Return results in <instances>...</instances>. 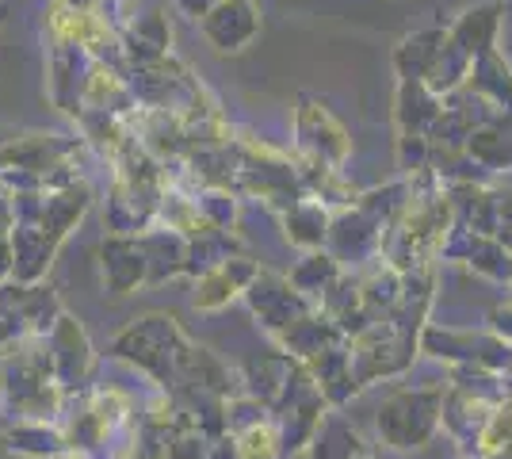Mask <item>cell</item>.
<instances>
[{
    "label": "cell",
    "mask_w": 512,
    "mask_h": 459,
    "mask_svg": "<svg viewBox=\"0 0 512 459\" xmlns=\"http://www.w3.org/2000/svg\"><path fill=\"white\" fill-rule=\"evenodd\" d=\"M451 226H455V207H451L448 184L436 176V169H421L409 176V203L390 222L379 257L394 264L402 276L417 268H436Z\"/></svg>",
    "instance_id": "1"
},
{
    "label": "cell",
    "mask_w": 512,
    "mask_h": 459,
    "mask_svg": "<svg viewBox=\"0 0 512 459\" xmlns=\"http://www.w3.org/2000/svg\"><path fill=\"white\" fill-rule=\"evenodd\" d=\"M448 379L421 387H394L375 410V433L394 452H417L444 429Z\"/></svg>",
    "instance_id": "2"
},
{
    "label": "cell",
    "mask_w": 512,
    "mask_h": 459,
    "mask_svg": "<svg viewBox=\"0 0 512 459\" xmlns=\"http://www.w3.org/2000/svg\"><path fill=\"white\" fill-rule=\"evenodd\" d=\"M505 394H509L505 375L451 368L448 398H444V433L455 440L459 456H474V448H478V440H482L493 410Z\"/></svg>",
    "instance_id": "3"
},
{
    "label": "cell",
    "mask_w": 512,
    "mask_h": 459,
    "mask_svg": "<svg viewBox=\"0 0 512 459\" xmlns=\"http://www.w3.org/2000/svg\"><path fill=\"white\" fill-rule=\"evenodd\" d=\"M421 352L448 364V368H467V372L512 375V345H505L490 326L486 329H459L428 322L421 333Z\"/></svg>",
    "instance_id": "4"
},
{
    "label": "cell",
    "mask_w": 512,
    "mask_h": 459,
    "mask_svg": "<svg viewBox=\"0 0 512 459\" xmlns=\"http://www.w3.org/2000/svg\"><path fill=\"white\" fill-rule=\"evenodd\" d=\"M295 150L299 169H344L352 138L341 127V119L314 96H299L295 108Z\"/></svg>",
    "instance_id": "5"
},
{
    "label": "cell",
    "mask_w": 512,
    "mask_h": 459,
    "mask_svg": "<svg viewBox=\"0 0 512 459\" xmlns=\"http://www.w3.org/2000/svg\"><path fill=\"white\" fill-rule=\"evenodd\" d=\"M440 261L463 264V268H470L474 276H482V280H490V284H501V287L512 284L509 241H501L497 234H486V230H474V226H463V222L451 226Z\"/></svg>",
    "instance_id": "6"
},
{
    "label": "cell",
    "mask_w": 512,
    "mask_h": 459,
    "mask_svg": "<svg viewBox=\"0 0 512 459\" xmlns=\"http://www.w3.org/2000/svg\"><path fill=\"white\" fill-rule=\"evenodd\" d=\"M249 306H253V314L268 326L272 337H283L287 329L299 322L302 314H310L314 310V299H306L299 287L291 284V280H279V276H260L256 272V280L249 284Z\"/></svg>",
    "instance_id": "7"
},
{
    "label": "cell",
    "mask_w": 512,
    "mask_h": 459,
    "mask_svg": "<svg viewBox=\"0 0 512 459\" xmlns=\"http://www.w3.org/2000/svg\"><path fill=\"white\" fill-rule=\"evenodd\" d=\"M260 16L249 0H218L211 12L203 16V31L218 50H241L253 43Z\"/></svg>",
    "instance_id": "8"
},
{
    "label": "cell",
    "mask_w": 512,
    "mask_h": 459,
    "mask_svg": "<svg viewBox=\"0 0 512 459\" xmlns=\"http://www.w3.org/2000/svg\"><path fill=\"white\" fill-rule=\"evenodd\" d=\"M440 111H444V96L432 92L425 81H398V96H394V127H398V134H425V138H432Z\"/></svg>",
    "instance_id": "9"
},
{
    "label": "cell",
    "mask_w": 512,
    "mask_h": 459,
    "mask_svg": "<svg viewBox=\"0 0 512 459\" xmlns=\"http://www.w3.org/2000/svg\"><path fill=\"white\" fill-rule=\"evenodd\" d=\"M467 153L474 165H482L490 176H509L512 173V115L497 111L490 123H482L470 134Z\"/></svg>",
    "instance_id": "10"
},
{
    "label": "cell",
    "mask_w": 512,
    "mask_h": 459,
    "mask_svg": "<svg viewBox=\"0 0 512 459\" xmlns=\"http://www.w3.org/2000/svg\"><path fill=\"white\" fill-rule=\"evenodd\" d=\"M501 16H505V4H497V0L474 4V8H467V12L448 27V39L455 46H463L470 58H482L486 50H497Z\"/></svg>",
    "instance_id": "11"
},
{
    "label": "cell",
    "mask_w": 512,
    "mask_h": 459,
    "mask_svg": "<svg viewBox=\"0 0 512 459\" xmlns=\"http://www.w3.org/2000/svg\"><path fill=\"white\" fill-rule=\"evenodd\" d=\"M256 280V264H249L245 257H226V261H218L214 268L203 272V280H199V291H195V306L199 310H218V306H226L230 299H237L241 291H249V284Z\"/></svg>",
    "instance_id": "12"
},
{
    "label": "cell",
    "mask_w": 512,
    "mask_h": 459,
    "mask_svg": "<svg viewBox=\"0 0 512 459\" xmlns=\"http://www.w3.org/2000/svg\"><path fill=\"white\" fill-rule=\"evenodd\" d=\"M329 226H333V211L314 196H302L299 203H291L287 211H283V234L291 245H299V249H325V241H329Z\"/></svg>",
    "instance_id": "13"
},
{
    "label": "cell",
    "mask_w": 512,
    "mask_h": 459,
    "mask_svg": "<svg viewBox=\"0 0 512 459\" xmlns=\"http://www.w3.org/2000/svg\"><path fill=\"white\" fill-rule=\"evenodd\" d=\"M310 459H363L371 456V448H367V440L363 433L348 421L344 414H329L321 417L318 433L310 440Z\"/></svg>",
    "instance_id": "14"
},
{
    "label": "cell",
    "mask_w": 512,
    "mask_h": 459,
    "mask_svg": "<svg viewBox=\"0 0 512 459\" xmlns=\"http://www.w3.org/2000/svg\"><path fill=\"white\" fill-rule=\"evenodd\" d=\"M448 39V27H421L394 46V73L398 81H425L428 69L436 66V54Z\"/></svg>",
    "instance_id": "15"
},
{
    "label": "cell",
    "mask_w": 512,
    "mask_h": 459,
    "mask_svg": "<svg viewBox=\"0 0 512 459\" xmlns=\"http://www.w3.org/2000/svg\"><path fill=\"white\" fill-rule=\"evenodd\" d=\"M467 88H474L478 96H486L497 111L512 115V62L501 50H486L482 58H474Z\"/></svg>",
    "instance_id": "16"
},
{
    "label": "cell",
    "mask_w": 512,
    "mask_h": 459,
    "mask_svg": "<svg viewBox=\"0 0 512 459\" xmlns=\"http://www.w3.org/2000/svg\"><path fill=\"white\" fill-rule=\"evenodd\" d=\"M341 276H344V264L337 261L329 249H310V253H306V257L295 264V272H291L287 280L299 287L306 299L321 303V295H325L329 287L337 284Z\"/></svg>",
    "instance_id": "17"
},
{
    "label": "cell",
    "mask_w": 512,
    "mask_h": 459,
    "mask_svg": "<svg viewBox=\"0 0 512 459\" xmlns=\"http://www.w3.org/2000/svg\"><path fill=\"white\" fill-rule=\"evenodd\" d=\"M474 456L512 459V387H509V394L497 402V410H493L490 425H486V433H482L478 448H474Z\"/></svg>",
    "instance_id": "18"
},
{
    "label": "cell",
    "mask_w": 512,
    "mask_h": 459,
    "mask_svg": "<svg viewBox=\"0 0 512 459\" xmlns=\"http://www.w3.org/2000/svg\"><path fill=\"white\" fill-rule=\"evenodd\" d=\"M486 326L505 341V345H512V295L505 299V303H497L490 310V318H486Z\"/></svg>",
    "instance_id": "19"
},
{
    "label": "cell",
    "mask_w": 512,
    "mask_h": 459,
    "mask_svg": "<svg viewBox=\"0 0 512 459\" xmlns=\"http://www.w3.org/2000/svg\"><path fill=\"white\" fill-rule=\"evenodd\" d=\"M497 211H501V226L497 238L512 245V184H497Z\"/></svg>",
    "instance_id": "20"
},
{
    "label": "cell",
    "mask_w": 512,
    "mask_h": 459,
    "mask_svg": "<svg viewBox=\"0 0 512 459\" xmlns=\"http://www.w3.org/2000/svg\"><path fill=\"white\" fill-rule=\"evenodd\" d=\"M459 459H482V456H459Z\"/></svg>",
    "instance_id": "21"
},
{
    "label": "cell",
    "mask_w": 512,
    "mask_h": 459,
    "mask_svg": "<svg viewBox=\"0 0 512 459\" xmlns=\"http://www.w3.org/2000/svg\"><path fill=\"white\" fill-rule=\"evenodd\" d=\"M363 459H375V456H363Z\"/></svg>",
    "instance_id": "22"
}]
</instances>
